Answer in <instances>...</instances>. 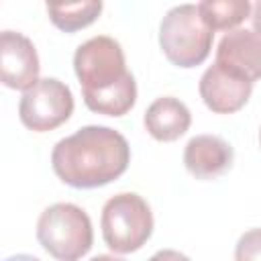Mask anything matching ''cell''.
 Listing matches in <instances>:
<instances>
[{"label":"cell","instance_id":"cell-18","mask_svg":"<svg viewBox=\"0 0 261 261\" xmlns=\"http://www.w3.org/2000/svg\"><path fill=\"white\" fill-rule=\"evenodd\" d=\"M6 261H41V259H37V257H33V255H24V253H20V255L8 257Z\"/></svg>","mask_w":261,"mask_h":261},{"label":"cell","instance_id":"cell-2","mask_svg":"<svg viewBox=\"0 0 261 261\" xmlns=\"http://www.w3.org/2000/svg\"><path fill=\"white\" fill-rule=\"evenodd\" d=\"M212 39L214 31L204 22L198 4L173 6L159 27V45L165 57L177 67L204 63L210 55Z\"/></svg>","mask_w":261,"mask_h":261},{"label":"cell","instance_id":"cell-8","mask_svg":"<svg viewBox=\"0 0 261 261\" xmlns=\"http://www.w3.org/2000/svg\"><path fill=\"white\" fill-rule=\"evenodd\" d=\"M251 90L253 84L247 77L218 63L210 65L200 77V96L216 114H232L241 110L247 104Z\"/></svg>","mask_w":261,"mask_h":261},{"label":"cell","instance_id":"cell-19","mask_svg":"<svg viewBox=\"0 0 261 261\" xmlns=\"http://www.w3.org/2000/svg\"><path fill=\"white\" fill-rule=\"evenodd\" d=\"M90 261H122V259L112 257V255H96V257H94V259H90Z\"/></svg>","mask_w":261,"mask_h":261},{"label":"cell","instance_id":"cell-3","mask_svg":"<svg viewBox=\"0 0 261 261\" xmlns=\"http://www.w3.org/2000/svg\"><path fill=\"white\" fill-rule=\"evenodd\" d=\"M37 239L57 261H77L92 249L94 230L90 216L80 206L59 202L41 212Z\"/></svg>","mask_w":261,"mask_h":261},{"label":"cell","instance_id":"cell-16","mask_svg":"<svg viewBox=\"0 0 261 261\" xmlns=\"http://www.w3.org/2000/svg\"><path fill=\"white\" fill-rule=\"evenodd\" d=\"M149 261H190L184 253L179 251H173V249H163V251H157Z\"/></svg>","mask_w":261,"mask_h":261},{"label":"cell","instance_id":"cell-14","mask_svg":"<svg viewBox=\"0 0 261 261\" xmlns=\"http://www.w3.org/2000/svg\"><path fill=\"white\" fill-rule=\"evenodd\" d=\"M100 12H102L100 0L75 2V4H47V14L51 22L65 33H75L80 29H86L100 16Z\"/></svg>","mask_w":261,"mask_h":261},{"label":"cell","instance_id":"cell-17","mask_svg":"<svg viewBox=\"0 0 261 261\" xmlns=\"http://www.w3.org/2000/svg\"><path fill=\"white\" fill-rule=\"evenodd\" d=\"M251 20H253V29H255V35L261 37V0L253 6V12H251Z\"/></svg>","mask_w":261,"mask_h":261},{"label":"cell","instance_id":"cell-11","mask_svg":"<svg viewBox=\"0 0 261 261\" xmlns=\"http://www.w3.org/2000/svg\"><path fill=\"white\" fill-rule=\"evenodd\" d=\"M143 122L153 139L161 143H171L190 128L192 114L181 100L173 96H163L147 108Z\"/></svg>","mask_w":261,"mask_h":261},{"label":"cell","instance_id":"cell-20","mask_svg":"<svg viewBox=\"0 0 261 261\" xmlns=\"http://www.w3.org/2000/svg\"><path fill=\"white\" fill-rule=\"evenodd\" d=\"M259 145H261V130H259Z\"/></svg>","mask_w":261,"mask_h":261},{"label":"cell","instance_id":"cell-10","mask_svg":"<svg viewBox=\"0 0 261 261\" xmlns=\"http://www.w3.org/2000/svg\"><path fill=\"white\" fill-rule=\"evenodd\" d=\"M232 147L216 135H198L184 151L186 169L198 179H216L232 165Z\"/></svg>","mask_w":261,"mask_h":261},{"label":"cell","instance_id":"cell-5","mask_svg":"<svg viewBox=\"0 0 261 261\" xmlns=\"http://www.w3.org/2000/svg\"><path fill=\"white\" fill-rule=\"evenodd\" d=\"M73 69L82 84V94L106 92L130 73L120 43L106 35L92 37L75 49Z\"/></svg>","mask_w":261,"mask_h":261},{"label":"cell","instance_id":"cell-12","mask_svg":"<svg viewBox=\"0 0 261 261\" xmlns=\"http://www.w3.org/2000/svg\"><path fill=\"white\" fill-rule=\"evenodd\" d=\"M137 100V84L133 73H128L118 86L98 92V94H84V102L92 112L106 114V116H122L126 114Z\"/></svg>","mask_w":261,"mask_h":261},{"label":"cell","instance_id":"cell-1","mask_svg":"<svg viewBox=\"0 0 261 261\" xmlns=\"http://www.w3.org/2000/svg\"><path fill=\"white\" fill-rule=\"evenodd\" d=\"M130 161L126 139L110 126H82L61 139L51 153L55 175L80 190L100 188L120 177Z\"/></svg>","mask_w":261,"mask_h":261},{"label":"cell","instance_id":"cell-9","mask_svg":"<svg viewBox=\"0 0 261 261\" xmlns=\"http://www.w3.org/2000/svg\"><path fill=\"white\" fill-rule=\"evenodd\" d=\"M214 63L241 73L251 84L261 80V37L247 29L226 33L218 43Z\"/></svg>","mask_w":261,"mask_h":261},{"label":"cell","instance_id":"cell-13","mask_svg":"<svg viewBox=\"0 0 261 261\" xmlns=\"http://www.w3.org/2000/svg\"><path fill=\"white\" fill-rule=\"evenodd\" d=\"M198 10L212 31L230 33L253 12V6L249 0H204L198 4Z\"/></svg>","mask_w":261,"mask_h":261},{"label":"cell","instance_id":"cell-4","mask_svg":"<svg viewBox=\"0 0 261 261\" xmlns=\"http://www.w3.org/2000/svg\"><path fill=\"white\" fill-rule=\"evenodd\" d=\"M102 239L114 253L139 251L153 232V214L149 204L133 192L112 196L102 208Z\"/></svg>","mask_w":261,"mask_h":261},{"label":"cell","instance_id":"cell-6","mask_svg":"<svg viewBox=\"0 0 261 261\" xmlns=\"http://www.w3.org/2000/svg\"><path fill=\"white\" fill-rule=\"evenodd\" d=\"M71 90L55 77L39 80L31 90L22 94L18 104L20 122L35 133H47L57 128L71 116Z\"/></svg>","mask_w":261,"mask_h":261},{"label":"cell","instance_id":"cell-15","mask_svg":"<svg viewBox=\"0 0 261 261\" xmlns=\"http://www.w3.org/2000/svg\"><path fill=\"white\" fill-rule=\"evenodd\" d=\"M234 261H261V228H251L239 239Z\"/></svg>","mask_w":261,"mask_h":261},{"label":"cell","instance_id":"cell-7","mask_svg":"<svg viewBox=\"0 0 261 261\" xmlns=\"http://www.w3.org/2000/svg\"><path fill=\"white\" fill-rule=\"evenodd\" d=\"M39 55L35 45L20 33L2 31L0 35V77L6 88L31 90L39 82Z\"/></svg>","mask_w":261,"mask_h":261}]
</instances>
